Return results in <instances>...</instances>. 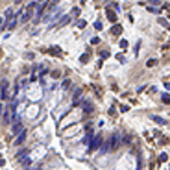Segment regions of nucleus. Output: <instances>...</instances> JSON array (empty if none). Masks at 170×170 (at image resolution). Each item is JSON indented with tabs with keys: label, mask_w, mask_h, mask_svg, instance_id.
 Segmentation results:
<instances>
[{
	"label": "nucleus",
	"mask_w": 170,
	"mask_h": 170,
	"mask_svg": "<svg viewBox=\"0 0 170 170\" xmlns=\"http://www.w3.org/2000/svg\"><path fill=\"white\" fill-rule=\"evenodd\" d=\"M13 131H15V133H22V131H24V129H22V126H21V122H19V124H15V126H13Z\"/></svg>",
	"instance_id": "obj_13"
},
{
	"label": "nucleus",
	"mask_w": 170,
	"mask_h": 170,
	"mask_svg": "<svg viewBox=\"0 0 170 170\" xmlns=\"http://www.w3.org/2000/svg\"><path fill=\"white\" fill-rule=\"evenodd\" d=\"M122 141H124V142H126V144H129V142H131V137H129V135H126V137H124V139H122Z\"/></svg>",
	"instance_id": "obj_20"
},
{
	"label": "nucleus",
	"mask_w": 170,
	"mask_h": 170,
	"mask_svg": "<svg viewBox=\"0 0 170 170\" xmlns=\"http://www.w3.org/2000/svg\"><path fill=\"white\" fill-rule=\"evenodd\" d=\"M102 141H104V137L98 133L96 137H94L93 141H91V144H89V148H91V150H98V148H100V144H102Z\"/></svg>",
	"instance_id": "obj_4"
},
{
	"label": "nucleus",
	"mask_w": 170,
	"mask_h": 170,
	"mask_svg": "<svg viewBox=\"0 0 170 170\" xmlns=\"http://www.w3.org/2000/svg\"><path fill=\"white\" fill-rule=\"evenodd\" d=\"M72 15H79V8H74L72 9Z\"/></svg>",
	"instance_id": "obj_22"
},
{
	"label": "nucleus",
	"mask_w": 170,
	"mask_h": 170,
	"mask_svg": "<svg viewBox=\"0 0 170 170\" xmlns=\"http://www.w3.org/2000/svg\"><path fill=\"white\" fill-rule=\"evenodd\" d=\"M35 2H44V0H35Z\"/></svg>",
	"instance_id": "obj_23"
},
{
	"label": "nucleus",
	"mask_w": 170,
	"mask_h": 170,
	"mask_svg": "<svg viewBox=\"0 0 170 170\" xmlns=\"http://www.w3.org/2000/svg\"><path fill=\"white\" fill-rule=\"evenodd\" d=\"M167 159H168V157H167V153H161V157H159V161H161V163H164V161H167Z\"/></svg>",
	"instance_id": "obj_19"
},
{
	"label": "nucleus",
	"mask_w": 170,
	"mask_h": 170,
	"mask_svg": "<svg viewBox=\"0 0 170 170\" xmlns=\"http://www.w3.org/2000/svg\"><path fill=\"white\" fill-rule=\"evenodd\" d=\"M8 87H9L8 82H6V79H2V93H0V98H2V100H8V98H9V94H8Z\"/></svg>",
	"instance_id": "obj_6"
},
{
	"label": "nucleus",
	"mask_w": 170,
	"mask_h": 170,
	"mask_svg": "<svg viewBox=\"0 0 170 170\" xmlns=\"http://www.w3.org/2000/svg\"><path fill=\"white\" fill-rule=\"evenodd\" d=\"M104 144H106V146H104V152H107V150H109V152H113V150H117L122 144V135L120 133H113Z\"/></svg>",
	"instance_id": "obj_1"
},
{
	"label": "nucleus",
	"mask_w": 170,
	"mask_h": 170,
	"mask_svg": "<svg viewBox=\"0 0 170 170\" xmlns=\"http://www.w3.org/2000/svg\"><path fill=\"white\" fill-rule=\"evenodd\" d=\"M24 139H26V131H22L17 139H15V144H17V146H19V144H22V142H24Z\"/></svg>",
	"instance_id": "obj_10"
},
{
	"label": "nucleus",
	"mask_w": 170,
	"mask_h": 170,
	"mask_svg": "<svg viewBox=\"0 0 170 170\" xmlns=\"http://www.w3.org/2000/svg\"><path fill=\"white\" fill-rule=\"evenodd\" d=\"M50 52H52V54H56V56H61V48H59V46H50Z\"/></svg>",
	"instance_id": "obj_12"
},
{
	"label": "nucleus",
	"mask_w": 170,
	"mask_h": 170,
	"mask_svg": "<svg viewBox=\"0 0 170 170\" xmlns=\"http://www.w3.org/2000/svg\"><path fill=\"white\" fill-rule=\"evenodd\" d=\"M152 120L157 122V124H161V126H164V124H167V120H164V118H161V117H157V115H152Z\"/></svg>",
	"instance_id": "obj_11"
},
{
	"label": "nucleus",
	"mask_w": 170,
	"mask_h": 170,
	"mask_svg": "<svg viewBox=\"0 0 170 170\" xmlns=\"http://www.w3.org/2000/svg\"><path fill=\"white\" fill-rule=\"evenodd\" d=\"M59 15H61V9H59V8H54V11L48 13L46 17H44V21H46V22H52V21H56Z\"/></svg>",
	"instance_id": "obj_5"
},
{
	"label": "nucleus",
	"mask_w": 170,
	"mask_h": 170,
	"mask_svg": "<svg viewBox=\"0 0 170 170\" xmlns=\"http://www.w3.org/2000/svg\"><path fill=\"white\" fill-rule=\"evenodd\" d=\"M82 107H83L87 113H91V111H93V104L89 102V100H82Z\"/></svg>",
	"instance_id": "obj_7"
},
{
	"label": "nucleus",
	"mask_w": 170,
	"mask_h": 170,
	"mask_svg": "<svg viewBox=\"0 0 170 170\" xmlns=\"http://www.w3.org/2000/svg\"><path fill=\"white\" fill-rule=\"evenodd\" d=\"M163 102L164 104H170V96H168V94H163Z\"/></svg>",
	"instance_id": "obj_18"
},
{
	"label": "nucleus",
	"mask_w": 170,
	"mask_h": 170,
	"mask_svg": "<svg viewBox=\"0 0 170 170\" xmlns=\"http://www.w3.org/2000/svg\"><path fill=\"white\" fill-rule=\"evenodd\" d=\"M35 6H37V2H32V4H30V6L22 11L21 19H19V22H22V24H24V22H28L30 19H32V15H33V9H35Z\"/></svg>",
	"instance_id": "obj_2"
},
{
	"label": "nucleus",
	"mask_w": 170,
	"mask_h": 170,
	"mask_svg": "<svg viewBox=\"0 0 170 170\" xmlns=\"http://www.w3.org/2000/svg\"><path fill=\"white\" fill-rule=\"evenodd\" d=\"M68 87H70V79H65L63 82V89H68Z\"/></svg>",
	"instance_id": "obj_17"
},
{
	"label": "nucleus",
	"mask_w": 170,
	"mask_h": 170,
	"mask_svg": "<svg viewBox=\"0 0 170 170\" xmlns=\"http://www.w3.org/2000/svg\"><path fill=\"white\" fill-rule=\"evenodd\" d=\"M21 163H22V164H24V167H26V168H28V167H30V164H32V159H30V157H26V159H24V161H21Z\"/></svg>",
	"instance_id": "obj_15"
},
{
	"label": "nucleus",
	"mask_w": 170,
	"mask_h": 170,
	"mask_svg": "<svg viewBox=\"0 0 170 170\" xmlns=\"http://www.w3.org/2000/svg\"><path fill=\"white\" fill-rule=\"evenodd\" d=\"M70 19H72L70 15H65V17L59 19V22H57V24H59V26H63V24H68V22H70Z\"/></svg>",
	"instance_id": "obj_9"
},
{
	"label": "nucleus",
	"mask_w": 170,
	"mask_h": 170,
	"mask_svg": "<svg viewBox=\"0 0 170 170\" xmlns=\"http://www.w3.org/2000/svg\"><path fill=\"white\" fill-rule=\"evenodd\" d=\"M76 26H78V28H85V26H87V22H85V21H82V19H79V21L76 22Z\"/></svg>",
	"instance_id": "obj_14"
},
{
	"label": "nucleus",
	"mask_w": 170,
	"mask_h": 170,
	"mask_svg": "<svg viewBox=\"0 0 170 170\" xmlns=\"http://www.w3.org/2000/svg\"><path fill=\"white\" fill-rule=\"evenodd\" d=\"M107 17H109V21H117V15H115L113 11H109V13H107Z\"/></svg>",
	"instance_id": "obj_16"
},
{
	"label": "nucleus",
	"mask_w": 170,
	"mask_h": 170,
	"mask_svg": "<svg viewBox=\"0 0 170 170\" xmlns=\"http://www.w3.org/2000/svg\"><path fill=\"white\" fill-rule=\"evenodd\" d=\"M26 157H28V150H21V152L17 153V161H24Z\"/></svg>",
	"instance_id": "obj_8"
},
{
	"label": "nucleus",
	"mask_w": 170,
	"mask_h": 170,
	"mask_svg": "<svg viewBox=\"0 0 170 170\" xmlns=\"http://www.w3.org/2000/svg\"><path fill=\"white\" fill-rule=\"evenodd\" d=\"M2 120L9 124L11 120H15V117H13V107H6V109H2Z\"/></svg>",
	"instance_id": "obj_3"
},
{
	"label": "nucleus",
	"mask_w": 170,
	"mask_h": 170,
	"mask_svg": "<svg viewBox=\"0 0 170 170\" xmlns=\"http://www.w3.org/2000/svg\"><path fill=\"white\" fill-rule=\"evenodd\" d=\"M155 63H157V61H155V59H150V61H148L146 65H148V67H153V65H155Z\"/></svg>",
	"instance_id": "obj_21"
}]
</instances>
